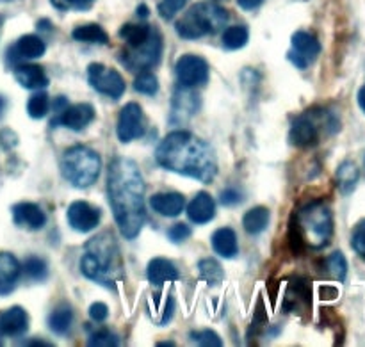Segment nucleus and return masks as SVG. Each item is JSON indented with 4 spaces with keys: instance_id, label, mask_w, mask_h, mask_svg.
Segmentation results:
<instances>
[{
    "instance_id": "f257e3e1",
    "label": "nucleus",
    "mask_w": 365,
    "mask_h": 347,
    "mask_svg": "<svg viewBox=\"0 0 365 347\" xmlns=\"http://www.w3.org/2000/svg\"><path fill=\"white\" fill-rule=\"evenodd\" d=\"M146 185L138 164L127 157L110 162L107 173V200L121 235L134 241L146 221Z\"/></svg>"
},
{
    "instance_id": "f03ea898",
    "label": "nucleus",
    "mask_w": 365,
    "mask_h": 347,
    "mask_svg": "<svg viewBox=\"0 0 365 347\" xmlns=\"http://www.w3.org/2000/svg\"><path fill=\"white\" fill-rule=\"evenodd\" d=\"M155 160L164 170L210 184L217 175L212 146L187 130H173L159 143Z\"/></svg>"
},
{
    "instance_id": "7ed1b4c3",
    "label": "nucleus",
    "mask_w": 365,
    "mask_h": 347,
    "mask_svg": "<svg viewBox=\"0 0 365 347\" xmlns=\"http://www.w3.org/2000/svg\"><path fill=\"white\" fill-rule=\"evenodd\" d=\"M81 273L88 280L114 289L116 281L121 278L120 249L113 234L103 232L96 237L89 239L84 246V255L81 257Z\"/></svg>"
},
{
    "instance_id": "20e7f679",
    "label": "nucleus",
    "mask_w": 365,
    "mask_h": 347,
    "mask_svg": "<svg viewBox=\"0 0 365 347\" xmlns=\"http://www.w3.org/2000/svg\"><path fill=\"white\" fill-rule=\"evenodd\" d=\"M296 230L305 248L323 249L330 244L334 235V214L323 202H310L292 216Z\"/></svg>"
},
{
    "instance_id": "39448f33",
    "label": "nucleus",
    "mask_w": 365,
    "mask_h": 347,
    "mask_svg": "<svg viewBox=\"0 0 365 347\" xmlns=\"http://www.w3.org/2000/svg\"><path fill=\"white\" fill-rule=\"evenodd\" d=\"M228 21V11L210 2H198L177 21L175 31L182 39H200L216 34Z\"/></svg>"
},
{
    "instance_id": "423d86ee",
    "label": "nucleus",
    "mask_w": 365,
    "mask_h": 347,
    "mask_svg": "<svg viewBox=\"0 0 365 347\" xmlns=\"http://www.w3.org/2000/svg\"><path fill=\"white\" fill-rule=\"evenodd\" d=\"M102 170V159L95 150L88 146L75 145L63 153L61 173L64 180L77 189H88L98 180Z\"/></svg>"
},
{
    "instance_id": "0eeeda50",
    "label": "nucleus",
    "mask_w": 365,
    "mask_h": 347,
    "mask_svg": "<svg viewBox=\"0 0 365 347\" xmlns=\"http://www.w3.org/2000/svg\"><path fill=\"white\" fill-rule=\"evenodd\" d=\"M339 128V120L323 109H312L298 116L292 123L289 139L296 148H312L321 141V134H334Z\"/></svg>"
},
{
    "instance_id": "6e6552de",
    "label": "nucleus",
    "mask_w": 365,
    "mask_h": 347,
    "mask_svg": "<svg viewBox=\"0 0 365 347\" xmlns=\"http://www.w3.org/2000/svg\"><path fill=\"white\" fill-rule=\"evenodd\" d=\"M160 56H163V38L159 32L153 29L152 36L146 39L143 45L128 48L121 52V63L128 68V70H150L155 64H159Z\"/></svg>"
},
{
    "instance_id": "1a4fd4ad",
    "label": "nucleus",
    "mask_w": 365,
    "mask_h": 347,
    "mask_svg": "<svg viewBox=\"0 0 365 347\" xmlns=\"http://www.w3.org/2000/svg\"><path fill=\"white\" fill-rule=\"evenodd\" d=\"M88 81L95 91H98L100 95L109 96L113 100H120L123 96L125 89H127L120 71H116L114 68L103 66L100 63L89 64Z\"/></svg>"
},
{
    "instance_id": "9d476101",
    "label": "nucleus",
    "mask_w": 365,
    "mask_h": 347,
    "mask_svg": "<svg viewBox=\"0 0 365 347\" xmlns=\"http://www.w3.org/2000/svg\"><path fill=\"white\" fill-rule=\"evenodd\" d=\"M175 73H177L180 86L192 89L198 88V86H205L209 82L210 68L203 57L195 56V53H185L177 59Z\"/></svg>"
},
{
    "instance_id": "9b49d317",
    "label": "nucleus",
    "mask_w": 365,
    "mask_h": 347,
    "mask_svg": "<svg viewBox=\"0 0 365 347\" xmlns=\"http://www.w3.org/2000/svg\"><path fill=\"white\" fill-rule=\"evenodd\" d=\"M292 48L287 57L298 70H307L321 53V43L314 34L307 31H298L291 38Z\"/></svg>"
},
{
    "instance_id": "f8f14e48",
    "label": "nucleus",
    "mask_w": 365,
    "mask_h": 347,
    "mask_svg": "<svg viewBox=\"0 0 365 347\" xmlns=\"http://www.w3.org/2000/svg\"><path fill=\"white\" fill-rule=\"evenodd\" d=\"M116 132L121 143H132L145 134V114L139 103L128 102L120 110Z\"/></svg>"
},
{
    "instance_id": "ddd939ff",
    "label": "nucleus",
    "mask_w": 365,
    "mask_h": 347,
    "mask_svg": "<svg viewBox=\"0 0 365 347\" xmlns=\"http://www.w3.org/2000/svg\"><path fill=\"white\" fill-rule=\"evenodd\" d=\"M95 116V107L91 103H75V105H68L66 109L61 110L50 125L70 128L73 132H82L93 123Z\"/></svg>"
},
{
    "instance_id": "4468645a",
    "label": "nucleus",
    "mask_w": 365,
    "mask_h": 347,
    "mask_svg": "<svg viewBox=\"0 0 365 347\" xmlns=\"http://www.w3.org/2000/svg\"><path fill=\"white\" fill-rule=\"evenodd\" d=\"M100 217H102L100 209H96L88 202H73L68 207L66 212L68 224L78 234H89V232L95 230L100 223Z\"/></svg>"
},
{
    "instance_id": "2eb2a0df",
    "label": "nucleus",
    "mask_w": 365,
    "mask_h": 347,
    "mask_svg": "<svg viewBox=\"0 0 365 347\" xmlns=\"http://www.w3.org/2000/svg\"><path fill=\"white\" fill-rule=\"evenodd\" d=\"M200 109V96L191 88L177 89L171 100V113H170V123L171 125H182L185 121L191 120Z\"/></svg>"
},
{
    "instance_id": "dca6fc26",
    "label": "nucleus",
    "mask_w": 365,
    "mask_h": 347,
    "mask_svg": "<svg viewBox=\"0 0 365 347\" xmlns=\"http://www.w3.org/2000/svg\"><path fill=\"white\" fill-rule=\"evenodd\" d=\"M46 45L39 36L36 34H27L21 36L9 50H7V59L11 63H21V61L29 59H39V57L45 56Z\"/></svg>"
},
{
    "instance_id": "f3484780",
    "label": "nucleus",
    "mask_w": 365,
    "mask_h": 347,
    "mask_svg": "<svg viewBox=\"0 0 365 347\" xmlns=\"http://www.w3.org/2000/svg\"><path fill=\"white\" fill-rule=\"evenodd\" d=\"M13 221L16 227L27 230H41L46 224V214L41 207L31 202H21L13 207Z\"/></svg>"
},
{
    "instance_id": "a211bd4d",
    "label": "nucleus",
    "mask_w": 365,
    "mask_h": 347,
    "mask_svg": "<svg viewBox=\"0 0 365 347\" xmlns=\"http://www.w3.org/2000/svg\"><path fill=\"white\" fill-rule=\"evenodd\" d=\"M29 330V314L21 306L0 312V335L6 337H21Z\"/></svg>"
},
{
    "instance_id": "6ab92c4d",
    "label": "nucleus",
    "mask_w": 365,
    "mask_h": 347,
    "mask_svg": "<svg viewBox=\"0 0 365 347\" xmlns=\"http://www.w3.org/2000/svg\"><path fill=\"white\" fill-rule=\"evenodd\" d=\"M187 217L195 224H205L214 219L216 216V202L209 192L202 191L189 202L187 205Z\"/></svg>"
},
{
    "instance_id": "aec40b11",
    "label": "nucleus",
    "mask_w": 365,
    "mask_h": 347,
    "mask_svg": "<svg viewBox=\"0 0 365 347\" xmlns=\"http://www.w3.org/2000/svg\"><path fill=\"white\" fill-rule=\"evenodd\" d=\"M150 207L163 217H177L185 209V198L180 192H159L150 198Z\"/></svg>"
},
{
    "instance_id": "412c9836",
    "label": "nucleus",
    "mask_w": 365,
    "mask_h": 347,
    "mask_svg": "<svg viewBox=\"0 0 365 347\" xmlns=\"http://www.w3.org/2000/svg\"><path fill=\"white\" fill-rule=\"evenodd\" d=\"M14 78L25 89H43L48 86V77H46L45 70L38 64H16L14 66Z\"/></svg>"
},
{
    "instance_id": "4be33fe9",
    "label": "nucleus",
    "mask_w": 365,
    "mask_h": 347,
    "mask_svg": "<svg viewBox=\"0 0 365 347\" xmlns=\"http://www.w3.org/2000/svg\"><path fill=\"white\" fill-rule=\"evenodd\" d=\"M21 266L11 253H0V296H7L16 289Z\"/></svg>"
},
{
    "instance_id": "5701e85b",
    "label": "nucleus",
    "mask_w": 365,
    "mask_h": 347,
    "mask_svg": "<svg viewBox=\"0 0 365 347\" xmlns=\"http://www.w3.org/2000/svg\"><path fill=\"white\" fill-rule=\"evenodd\" d=\"M146 278L152 285H164L166 281H175L180 278L177 266L168 259H153L150 260L148 269H146Z\"/></svg>"
},
{
    "instance_id": "b1692460",
    "label": "nucleus",
    "mask_w": 365,
    "mask_h": 347,
    "mask_svg": "<svg viewBox=\"0 0 365 347\" xmlns=\"http://www.w3.org/2000/svg\"><path fill=\"white\" fill-rule=\"evenodd\" d=\"M212 242V249L223 259H235L239 253V242H237V234H235L232 228H217L216 232L210 237Z\"/></svg>"
},
{
    "instance_id": "393cba45",
    "label": "nucleus",
    "mask_w": 365,
    "mask_h": 347,
    "mask_svg": "<svg viewBox=\"0 0 365 347\" xmlns=\"http://www.w3.org/2000/svg\"><path fill=\"white\" fill-rule=\"evenodd\" d=\"M269 219L271 212L267 207H255V209H250L245 214V217H242V227H245L248 235H259L269 227Z\"/></svg>"
},
{
    "instance_id": "a878e982",
    "label": "nucleus",
    "mask_w": 365,
    "mask_h": 347,
    "mask_svg": "<svg viewBox=\"0 0 365 347\" xmlns=\"http://www.w3.org/2000/svg\"><path fill=\"white\" fill-rule=\"evenodd\" d=\"M335 180H337V187L341 189L342 195H349V192L355 191L356 184L360 180V171L356 167L355 162L351 160H346L341 166L337 167V173H335Z\"/></svg>"
},
{
    "instance_id": "bb28decb",
    "label": "nucleus",
    "mask_w": 365,
    "mask_h": 347,
    "mask_svg": "<svg viewBox=\"0 0 365 347\" xmlns=\"http://www.w3.org/2000/svg\"><path fill=\"white\" fill-rule=\"evenodd\" d=\"M152 32L153 29L148 24H125L118 34L127 43L128 48H134V46L143 45L152 36Z\"/></svg>"
},
{
    "instance_id": "cd10ccee",
    "label": "nucleus",
    "mask_w": 365,
    "mask_h": 347,
    "mask_svg": "<svg viewBox=\"0 0 365 347\" xmlns=\"http://www.w3.org/2000/svg\"><path fill=\"white\" fill-rule=\"evenodd\" d=\"M75 41L81 43H96V45H109V36L100 27L98 24H86L78 25L71 32Z\"/></svg>"
},
{
    "instance_id": "c85d7f7f",
    "label": "nucleus",
    "mask_w": 365,
    "mask_h": 347,
    "mask_svg": "<svg viewBox=\"0 0 365 347\" xmlns=\"http://www.w3.org/2000/svg\"><path fill=\"white\" fill-rule=\"evenodd\" d=\"M73 323V310L68 305H61L48 316V328L56 335H66Z\"/></svg>"
},
{
    "instance_id": "c756f323",
    "label": "nucleus",
    "mask_w": 365,
    "mask_h": 347,
    "mask_svg": "<svg viewBox=\"0 0 365 347\" xmlns=\"http://www.w3.org/2000/svg\"><path fill=\"white\" fill-rule=\"evenodd\" d=\"M250 39V31L246 25H232V27L225 29L221 43L227 50H239L246 46Z\"/></svg>"
},
{
    "instance_id": "7c9ffc66",
    "label": "nucleus",
    "mask_w": 365,
    "mask_h": 347,
    "mask_svg": "<svg viewBox=\"0 0 365 347\" xmlns=\"http://www.w3.org/2000/svg\"><path fill=\"white\" fill-rule=\"evenodd\" d=\"M198 273L209 285H220L225 280V271L221 264L214 259H203L198 264Z\"/></svg>"
},
{
    "instance_id": "2f4dec72",
    "label": "nucleus",
    "mask_w": 365,
    "mask_h": 347,
    "mask_svg": "<svg viewBox=\"0 0 365 347\" xmlns=\"http://www.w3.org/2000/svg\"><path fill=\"white\" fill-rule=\"evenodd\" d=\"M21 269H24L25 276L32 281H43L48 278V266L39 257H29V259H25Z\"/></svg>"
},
{
    "instance_id": "473e14b6",
    "label": "nucleus",
    "mask_w": 365,
    "mask_h": 347,
    "mask_svg": "<svg viewBox=\"0 0 365 347\" xmlns=\"http://www.w3.org/2000/svg\"><path fill=\"white\" fill-rule=\"evenodd\" d=\"M50 110V100L45 91L34 93L27 102V114L32 120H41L48 114Z\"/></svg>"
},
{
    "instance_id": "72a5a7b5",
    "label": "nucleus",
    "mask_w": 365,
    "mask_h": 347,
    "mask_svg": "<svg viewBox=\"0 0 365 347\" xmlns=\"http://www.w3.org/2000/svg\"><path fill=\"white\" fill-rule=\"evenodd\" d=\"M327 271L335 278L337 281H344L348 276V260L342 255V252H334L327 259Z\"/></svg>"
},
{
    "instance_id": "f704fd0d",
    "label": "nucleus",
    "mask_w": 365,
    "mask_h": 347,
    "mask_svg": "<svg viewBox=\"0 0 365 347\" xmlns=\"http://www.w3.org/2000/svg\"><path fill=\"white\" fill-rule=\"evenodd\" d=\"M134 89L141 95L153 96L157 91H159V81H157L155 75L148 70H143L141 73L135 77L134 81Z\"/></svg>"
},
{
    "instance_id": "c9c22d12",
    "label": "nucleus",
    "mask_w": 365,
    "mask_h": 347,
    "mask_svg": "<svg viewBox=\"0 0 365 347\" xmlns=\"http://www.w3.org/2000/svg\"><path fill=\"white\" fill-rule=\"evenodd\" d=\"M88 346L91 347H116L120 346V337L116 333H113L107 328H102V330H96L89 335Z\"/></svg>"
},
{
    "instance_id": "e433bc0d",
    "label": "nucleus",
    "mask_w": 365,
    "mask_h": 347,
    "mask_svg": "<svg viewBox=\"0 0 365 347\" xmlns=\"http://www.w3.org/2000/svg\"><path fill=\"white\" fill-rule=\"evenodd\" d=\"M191 342L195 344L203 346V347H221L223 341L220 338V335L212 330H200V331H191Z\"/></svg>"
},
{
    "instance_id": "4c0bfd02",
    "label": "nucleus",
    "mask_w": 365,
    "mask_h": 347,
    "mask_svg": "<svg viewBox=\"0 0 365 347\" xmlns=\"http://www.w3.org/2000/svg\"><path fill=\"white\" fill-rule=\"evenodd\" d=\"M187 2L189 0H160L159 14L164 20H173V18L177 16V13H180Z\"/></svg>"
},
{
    "instance_id": "58836bf2",
    "label": "nucleus",
    "mask_w": 365,
    "mask_h": 347,
    "mask_svg": "<svg viewBox=\"0 0 365 347\" xmlns=\"http://www.w3.org/2000/svg\"><path fill=\"white\" fill-rule=\"evenodd\" d=\"M351 248L356 255L365 260V219L360 221L351 234Z\"/></svg>"
},
{
    "instance_id": "ea45409f",
    "label": "nucleus",
    "mask_w": 365,
    "mask_h": 347,
    "mask_svg": "<svg viewBox=\"0 0 365 347\" xmlns=\"http://www.w3.org/2000/svg\"><path fill=\"white\" fill-rule=\"evenodd\" d=\"M53 7H57L59 11H68V9H77V11H88L91 9L95 0H50Z\"/></svg>"
},
{
    "instance_id": "a19ab883",
    "label": "nucleus",
    "mask_w": 365,
    "mask_h": 347,
    "mask_svg": "<svg viewBox=\"0 0 365 347\" xmlns=\"http://www.w3.org/2000/svg\"><path fill=\"white\" fill-rule=\"evenodd\" d=\"M192 230L189 224L185 223H175L173 227L168 230V239H170L173 244H180V242H185L189 237H191Z\"/></svg>"
},
{
    "instance_id": "79ce46f5",
    "label": "nucleus",
    "mask_w": 365,
    "mask_h": 347,
    "mask_svg": "<svg viewBox=\"0 0 365 347\" xmlns=\"http://www.w3.org/2000/svg\"><path fill=\"white\" fill-rule=\"evenodd\" d=\"M109 317V306L102 301H96L89 306V319L93 323H103Z\"/></svg>"
},
{
    "instance_id": "37998d69",
    "label": "nucleus",
    "mask_w": 365,
    "mask_h": 347,
    "mask_svg": "<svg viewBox=\"0 0 365 347\" xmlns=\"http://www.w3.org/2000/svg\"><path fill=\"white\" fill-rule=\"evenodd\" d=\"M220 202H221V205H225V207L239 205V203L242 202L241 191H237V189H234V187L225 189V191L221 192V196H220Z\"/></svg>"
},
{
    "instance_id": "c03bdc74",
    "label": "nucleus",
    "mask_w": 365,
    "mask_h": 347,
    "mask_svg": "<svg viewBox=\"0 0 365 347\" xmlns=\"http://www.w3.org/2000/svg\"><path fill=\"white\" fill-rule=\"evenodd\" d=\"M319 294L321 299H337L339 289L334 287V285H321Z\"/></svg>"
},
{
    "instance_id": "a18cd8bd",
    "label": "nucleus",
    "mask_w": 365,
    "mask_h": 347,
    "mask_svg": "<svg viewBox=\"0 0 365 347\" xmlns=\"http://www.w3.org/2000/svg\"><path fill=\"white\" fill-rule=\"evenodd\" d=\"M264 0H237L239 7H242L245 11H253L259 6H262Z\"/></svg>"
},
{
    "instance_id": "49530a36",
    "label": "nucleus",
    "mask_w": 365,
    "mask_h": 347,
    "mask_svg": "<svg viewBox=\"0 0 365 347\" xmlns=\"http://www.w3.org/2000/svg\"><path fill=\"white\" fill-rule=\"evenodd\" d=\"M68 105H70V103H68V100L64 98V96H57V98H53V102H52L53 113H57V114H59L61 110L66 109Z\"/></svg>"
},
{
    "instance_id": "de8ad7c7",
    "label": "nucleus",
    "mask_w": 365,
    "mask_h": 347,
    "mask_svg": "<svg viewBox=\"0 0 365 347\" xmlns=\"http://www.w3.org/2000/svg\"><path fill=\"white\" fill-rule=\"evenodd\" d=\"M356 100H359V107H360V109H362V113L365 114V84L362 86V88H360Z\"/></svg>"
},
{
    "instance_id": "09e8293b",
    "label": "nucleus",
    "mask_w": 365,
    "mask_h": 347,
    "mask_svg": "<svg viewBox=\"0 0 365 347\" xmlns=\"http://www.w3.org/2000/svg\"><path fill=\"white\" fill-rule=\"evenodd\" d=\"M148 7H146L145 6V4H141V6H139L138 7V16H141V18H146V16H148Z\"/></svg>"
},
{
    "instance_id": "8fccbe9b",
    "label": "nucleus",
    "mask_w": 365,
    "mask_h": 347,
    "mask_svg": "<svg viewBox=\"0 0 365 347\" xmlns=\"http://www.w3.org/2000/svg\"><path fill=\"white\" fill-rule=\"evenodd\" d=\"M25 346H43V347H52L50 342H45V341H32V342H25Z\"/></svg>"
},
{
    "instance_id": "3c124183",
    "label": "nucleus",
    "mask_w": 365,
    "mask_h": 347,
    "mask_svg": "<svg viewBox=\"0 0 365 347\" xmlns=\"http://www.w3.org/2000/svg\"><path fill=\"white\" fill-rule=\"evenodd\" d=\"M6 105H7L6 98H4V96H0V118H2L4 110H6Z\"/></svg>"
},
{
    "instance_id": "603ef678",
    "label": "nucleus",
    "mask_w": 365,
    "mask_h": 347,
    "mask_svg": "<svg viewBox=\"0 0 365 347\" xmlns=\"http://www.w3.org/2000/svg\"><path fill=\"white\" fill-rule=\"evenodd\" d=\"M260 309H262V301H259V310H257V312H259V316H260ZM259 323H266V321L257 319V321H255V324H259Z\"/></svg>"
},
{
    "instance_id": "864d4df0",
    "label": "nucleus",
    "mask_w": 365,
    "mask_h": 347,
    "mask_svg": "<svg viewBox=\"0 0 365 347\" xmlns=\"http://www.w3.org/2000/svg\"><path fill=\"white\" fill-rule=\"evenodd\" d=\"M157 346H160V347H163V346H170V347H173V346H175V342H159V344H157Z\"/></svg>"
},
{
    "instance_id": "5fc2aeb1",
    "label": "nucleus",
    "mask_w": 365,
    "mask_h": 347,
    "mask_svg": "<svg viewBox=\"0 0 365 347\" xmlns=\"http://www.w3.org/2000/svg\"><path fill=\"white\" fill-rule=\"evenodd\" d=\"M0 2H9V0H0Z\"/></svg>"
},
{
    "instance_id": "6e6d98bb",
    "label": "nucleus",
    "mask_w": 365,
    "mask_h": 347,
    "mask_svg": "<svg viewBox=\"0 0 365 347\" xmlns=\"http://www.w3.org/2000/svg\"><path fill=\"white\" fill-rule=\"evenodd\" d=\"M0 346H2V341H0Z\"/></svg>"
}]
</instances>
